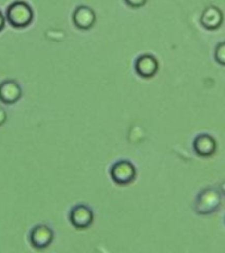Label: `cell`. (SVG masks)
Returning a JSON list of instances; mask_svg holds the SVG:
<instances>
[{"mask_svg":"<svg viewBox=\"0 0 225 253\" xmlns=\"http://www.w3.org/2000/svg\"><path fill=\"white\" fill-rule=\"evenodd\" d=\"M21 98V88L15 81H5L0 84V100L5 104H13Z\"/></svg>","mask_w":225,"mask_h":253,"instance_id":"9c48e42d","label":"cell"},{"mask_svg":"<svg viewBox=\"0 0 225 253\" xmlns=\"http://www.w3.org/2000/svg\"><path fill=\"white\" fill-rule=\"evenodd\" d=\"M126 4L133 8H140L146 3V0H125Z\"/></svg>","mask_w":225,"mask_h":253,"instance_id":"7c38bea8","label":"cell"},{"mask_svg":"<svg viewBox=\"0 0 225 253\" xmlns=\"http://www.w3.org/2000/svg\"><path fill=\"white\" fill-rule=\"evenodd\" d=\"M201 23L207 29H217L223 23V13L216 7L207 8L201 15Z\"/></svg>","mask_w":225,"mask_h":253,"instance_id":"30bf717a","label":"cell"},{"mask_svg":"<svg viewBox=\"0 0 225 253\" xmlns=\"http://www.w3.org/2000/svg\"><path fill=\"white\" fill-rule=\"evenodd\" d=\"M158 61L155 57L151 54H142L141 57H138L134 65V69L137 71L138 75H141L144 78H151L157 74L158 71Z\"/></svg>","mask_w":225,"mask_h":253,"instance_id":"8992f818","label":"cell"},{"mask_svg":"<svg viewBox=\"0 0 225 253\" xmlns=\"http://www.w3.org/2000/svg\"><path fill=\"white\" fill-rule=\"evenodd\" d=\"M70 221L75 228L86 229L92 224L94 213H92L90 207H87V206H75L70 212Z\"/></svg>","mask_w":225,"mask_h":253,"instance_id":"5b68a950","label":"cell"},{"mask_svg":"<svg viewBox=\"0 0 225 253\" xmlns=\"http://www.w3.org/2000/svg\"><path fill=\"white\" fill-rule=\"evenodd\" d=\"M53 237H54V233H53V229L50 227L39 224L36 225L35 228L32 229L29 239H31V244L36 249H45L51 244Z\"/></svg>","mask_w":225,"mask_h":253,"instance_id":"277c9868","label":"cell"},{"mask_svg":"<svg viewBox=\"0 0 225 253\" xmlns=\"http://www.w3.org/2000/svg\"><path fill=\"white\" fill-rule=\"evenodd\" d=\"M95 20H96L95 12L88 7H78L73 15L74 24L79 29H83V31L90 29L95 24Z\"/></svg>","mask_w":225,"mask_h":253,"instance_id":"ba28073f","label":"cell"},{"mask_svg":"<svg viewBox=\"0 0 225 253\" xmlns=\"http://www.w3.org/2000/svg\"><path fill=\"white\" fill-rule=\"evenodd\" d=\"M5 120H7V112L0 107V126H3Z\"/></svg>","mask_w":225,"mask_h":253,"instance_id":"4fadbf2b","label":"cell"},{"mask_svg":"<svg viewBox=\"0 0 225 253\" xmlns=\"http://www.w3.org/2000/svg\"><path fill=\"white\" fill-rule=\"evenodd\" d=\"M7 19L15 28H24L31 24L33 12L27 3L16 1L7 9Z\"/></svg>","mask_w":225,"mask_h":253,"instance_id":"6da1fadb","label":"cell"},{"mask_svg":"<svg viewBox=\"0 0 225 253\" xmlns=\"http://www.w3.org/2000/svg\"><path fill=\"white\" fill-rule=\"evenodd\" d=\"M110 174L113 182H116L117 185L125 186L134 181V178H136V168H134L132 162L126 161V160H121V161H117L116 164L112 165Z\"/></svg>","mask_w":225,"mask_h":253,"instance_id":"7a4b0ae2","label":"cell"},{"mask_svg":"<svg viewBox=\"0 0 225 253\" xmlns=\"http://www.w3.org/2000/svg\"><path fill=\"white\" fill-rule=\"evenodd\" d=\"M215 59L217 63L225 66V42H220L215 49Z\"/></svg>","mask_w":225,"mask_h":253,"instance_id":"8fae6325","label":"cell"},{"mask_svg":"<svg viewBox=\"0 0 225 253\" xmlns=\"http://www.w3.org/2000/svg\"><path fill=\"white\" fill-rule=\"evenodd\" d=\"M220 194L217 190L205 189L196 198L195 210L199 213H211L220 206Z\"/></svg>","mask_w":225,"mask_h":253,"instance_id":"3957f363","label":"cell"},{"mask_svg":"<svg viewBox=\"0 0 225 253\" xmlns=\"http://www.w3.org/2000/svg\"><path fill=\"white\" fill-rule=\"evenodd\" d=\"M193 150L200 157H211L216 152V141L209 134H199L193 140Z\"/></svg>","mask_w":225,"mask_h":253,"instance_id":"52a82bcc","label":"cell"},{"mask_svg":"<svg viewBox=\"0 0 225 253\" xmlns=\"http://www.w3.org/2000/svg\"><path fill=\"white\" fill-rule=\"evenodd\" d=\"M4 24H5V20H4V16L0 13V31L4 28Z\"/></svg>","mask_w":225,"mask_h":253,"instance_id":"5bb4252c","label":"cell"}]
</instances>
